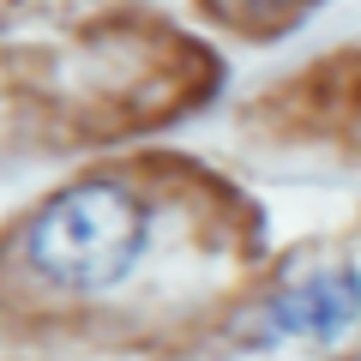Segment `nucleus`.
Instances as JSON below:
<instances>
[{
  "mask_svg": "<svg viewBox=\"0 0 361 361\" xmlns=\"http://www.w3.org/2000/svg\"><path fill=\"white\" fill-rule=\"evenodd\" d=\"M145 247V199L121 180H73L30 217L25 259L61 289H109Z\"/></svg>",
  "mask_w": 361,
  "mask_h": 361,
  "instance_id": "obj_1",
  "label": "nucleus"
},
{
  "mask_svg": "<svg viewBox=\"0 0 361 361\" xmlns=\"http://www.w3.org/2000/svg\"><path fill=\"white\" fill-rule=\"evenodd\" d=\"M355 313H361V277L349 265H337L259 301L247 313V325H253L247 337H259V343H271V337H337Z\"/></svg>",
  "mask_w": 361,
  "mask_h": 361,
  "instance_id": "obj_2",
  "label": "nucleus"
}]
</instances>
